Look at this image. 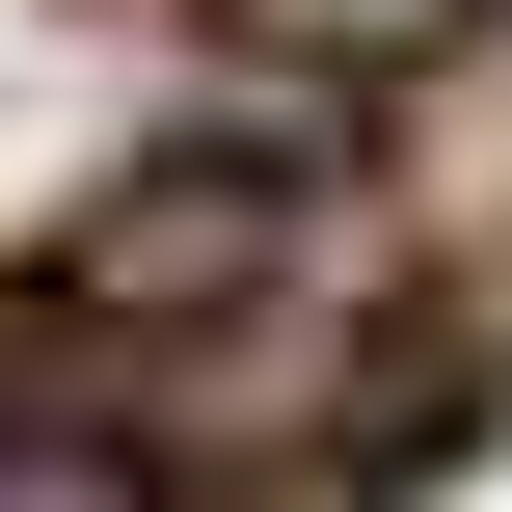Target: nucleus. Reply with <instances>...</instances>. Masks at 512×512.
Instances as JSON below:
<instances>
[{
  "label": "nucleus",
  "mask_w": 512,
  "mask_h": 512,
  "mask_svg": "<svg viewBox=\"0 0 512 512\" xmlns=\"http://www.w3.org/2000/svg\"><path fill=\"white\" fill-rule=\"evenodd\" d=\"M243 54H324V81H405V54H459V0H216Z\"/></svg>",
  "instance_id": "obj_1"
}]
</instances>
